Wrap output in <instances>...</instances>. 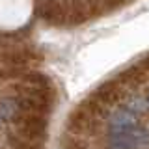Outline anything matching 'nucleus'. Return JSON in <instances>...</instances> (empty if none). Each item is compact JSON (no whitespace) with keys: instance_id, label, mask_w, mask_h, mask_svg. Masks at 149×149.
<instances>
[{"instance_id":"nucleus-5","label":"nucleus","mask_w":149,"mask_h":149,"mask_svg":"<svg viewBox=\"0 0 149 149\" xmlns=\"http://www.w3.org/2000/svg\"><path fill=\"white\" fill-rule=\"evenodd\" d=\"M147 104H149V93H147Z\"/></svg>"},{"instance_id":"nucleus-4","label":"nucleus","mask_w":149,"mask_h":149,"mask_svg":"<svg viewBox=\"0 0 149 149\" xmlns=\"http://www.w3.org/2000/svg\"><path fill=\"white\" fill-rule=\"evenodd\" d=\"M2 121H4V119H2V116H0V125H2Z\"/></svg>"},{"instance_id":"nucleus-1","label":"nucleus","mask_w":149,"mask_h":149,"mask_svg":"<svg viewBox=\"0 0 149 149\" xmlns=\"http://www.w3.org/2000/svg\"><path fill=\"white\" fill-rule=\"evenodd\" d=\"M143 143H149V132L143 129L130 127L125 130H118L112 132L110 136V147L112 149H136Z\"/></svg>"},{"instance_id":"nucleus-2","label":"nucleus","mask_w":149,"mask_h":149,"mask_svg":"<svg viewBox=\"0 0 149 149\" xmlns=\"http://www.w3.org/2000/svg\"><path fill=\"white\" fill-rule=\"evenodd\" d=\"M138 125V119L134 116L132 110H118L112 114L110 118V127H112V132H118V130H125V129H130V127H136Z\"/></svg>"},{"instance_id":"nucleus-3","label":"nucleus","mask_w":149,"mask_h":149,"mask_svg":"<svg viewBox=\"0 0 149 149\" xmlns=\"http://www.w3.org/2000/svg\"><path fill=\"white\" fill-rule=\"evenodd\" d=\"M127 106H129V110H132V112H143L149 104H147V99H140L138 97V99H132Z\"/></svg>"}]
</instances>
